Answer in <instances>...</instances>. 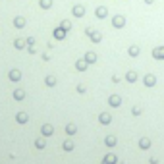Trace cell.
<instances>
[{
    "label": "cell",
    "mask_w": 164,
    "mask_h": 164,
    "mask_svg": "<svg viewBox=\"0 0 164 164\" xmlns=\"http://www.w3.org/2000/svg\"><path fill=\"white\" fill-rule=\"evenodd\" d=\"M83 14H85V8H83V6H79V4L73 6V16H75V17H81Z\"/></svg>",
    "instance_id": "obj_1"
},
{
    "label": "cell",
    "mask_w": 164,
    "mask_h": 164,
    "mask_svg": "<svg viewBox=\"0 0 164 164\" xmlns=\"http://www.w3.org/2000/svg\"><path fill=\"white\" fill-rule=\"evenodd\" d=\"M106 8L104 6H101V8H97V17H106Z\"/></svg>",
    "instance_id": "obj_3"
},
{
    "label": "cell",
    "mask_w": 164,
    "mask_h": 164,
    "mask_svg": "<svg viewBox=\"0 0 164 164\" xmlns=\"http://www.w3.org/2000/svg\"><path fill=\"white\" fill-rule=\"evenodd\" d=\"M145 2H147V4H152V2H155V0H145Z\"/></svg>",
    "instance_id": "obj_6"
},
{
    "label": "cell",
    "mask_w": 164,
    "mask_h": 164,
    "mask_svg": "<svg viewBox=\"0 0 164 164\" xmlns=\"http://www.w3.org/2000/svg\"><path fill=\"white\" fill-rule=\"evenodd\" d=\"M114 27H124V17L122 16H116L114 17Z\"/></svg>",
    "instance_id": "obj_2"
},
{
    "label": "cell",
    "mask_w": 164,
    "mask_h": 164,
    "mask_svg": "<svg viewBox=\"0 0 164 164\" xmlns=\"http://www.w3.org/2000/svg\"><path fill=\"white\" fill-rule=\"evenodd\" d=\"M50 4H52L50 0H41V6H42V8H50Z\"/></svg>",
    "instance_id": "obj_4"
},
{
    "label": "cell",
    "mask_w": 164,
    "mask_h": 164,
    "mask_svg": "<svg viewBox=\"0 0 164 164\" xmlns=\"http://www.w3.org/2000/svg\"><path fill=\"white\" fill-rule=\"evenodd\" d=\"M54 35H56L58 39H62V37H64V31H62V29H58V31H54Z\"/></svg>",
    "instance_id": "obj_5"
}]
</instances>
